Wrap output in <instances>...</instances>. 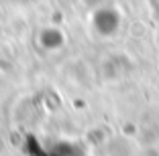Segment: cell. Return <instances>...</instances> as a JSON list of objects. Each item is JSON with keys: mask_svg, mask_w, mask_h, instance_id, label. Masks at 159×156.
Here are the masks:
<instances>
[{"mask_svg": "<svg viewBox=\"0 0 159 156\" xmlns=\"http://www.w3.org/2000/svg\"><path fill=\"white\" fill-rule=\"evenodd\" d=\"M25 152L29 156H84V150L78 142L55 140V142H39L37 138H27Z\"/></svg>", "mask_w": 159, "mask_h": 156, "instance_id": "obj_1", "label": "cell"}, {"mask_svg": "<svg viewBox=\"0 0 159 156\" xmlns=\"http://www.w3.org/2000/svg\"><path fill=\"white\" fill-rule=\"evenodd\" d=\"M10 2H16V4H29V2H33V0H10Z\"/></svg>", "mask_w": 159, "mask_h": 156, "instance_id": "obj_2", "label": "cell"}]
</instances>
